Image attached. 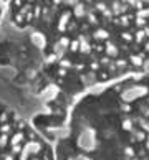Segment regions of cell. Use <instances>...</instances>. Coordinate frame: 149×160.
<instances>
[{"instance_id": "4", "label": "cell", "mask_w": 149, "mask_h": 160, "mask_svg": "<svg viewBox=\"0 0 149 160\" xmlns=\"http://www.w3.org/2000/svg\"><path fill=\"white\" fill-rule=\"evenodd\" d=\"M142 2H144V3H148V5H149V0H142Z\"/></svg>"}, {"instance_id": "2", "label": "cell", "mask_w": 149, "mask_h": 160, "mask_svg": "<svg viewBox=\"0 0 149 160\" xmlns=\"http://www.w3.org/2000/svg\"><path fill=\"white\" fill-rule=\"evenodd\" d=\"M0 160H55L53 147L28 117L0 99Z\"/></svg>"}, {"instance_id": "1", "label": "cell", "mask_w": 149, "mask_h": 160, "mask_svg": "<svg viewBox=\"0 0 149 160\" xmlns=\"http://www.w3.org/2000/svg\"><path fill=\"white\" fill-rule=\"evenodd\" d=\"M55 160H149V66L73 101Z\"/></svg>"}, {"instance_id": "3", "label": "cell", "mask_w": 149, "mask_h": 160, "mask_svg": "<svg viewBox=\"0 0 149 160\" xmlns=\"http://www.w3.org/2000/svg\"><path fill=\"white\" fill-rule=\"evenodd\" d=\"M12 2H13V0H0V22L3 20V17L7 13V8Z\"/></svg>"}]
</instances>
